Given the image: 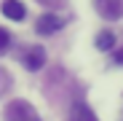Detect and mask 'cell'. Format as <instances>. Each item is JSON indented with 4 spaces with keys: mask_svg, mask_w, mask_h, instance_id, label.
I'll return each instance as SVG.
<instances>
[{
    "mask_svg": "<svg viewBox=\"0 0 123 121\" xmlns=\"http://www.w3.org/2000/svg\"><path fill=\"white\" fill-rule=\"evenodd\" d=\"M6 118L8 121H40L37 110L30 102H24V100H13V102L6 108Z\"/></svg>",
    "mask_w": 123,
    "mask_h": 121,
    "instance_id": "6da1fadb",
    "label": "cell"
},
{
    "mask_svg": "<svg viewBox=\"0 0 123 121\" xmlns=\"http://www.w3.org/2000/svg\"><path fill=\"white\" fill-rule=\"evenodd\" d=\"M62 27H64V19L56 16V14H43V16L35 22V32H37V35H54V32H59Z\"/></svg>",
    "mask_w": 123,
    "mask_h": 121,
    "instance_id": "7a4b0ae2",
    "label": "cell"
},
{
    "mask_svg": "<svg viewBox=\"0 0 123 121\" xmlns=\"http://www.w3.org/2000/svg\"><path fill=\"white\" fill-rule=\"evenodd\" d=\"M94 6H96V11H99L102 19L115 22V19L123 16V0H94Z\"/></svg>",
    "mask_w": 123,
    "mask_h": 121,
    "instance_id": "3957f363",
    "label": "cell"
},
{
    "mask_svg": "<svg viewBox=\"0 0 123 121\" xmlns=\"http://www.w3.org/2000/svg\"><path fill=\"white\" fill-rule=\"evenodd\" d=\"M67 121H99L96 113L83 102V100H78V102H72L70 113H67Z\"/></svg>",
    "mask_w": 123,
    "mask_h": 121,
    "instance_id": "277c9868",
    "label": "cell"
},
{
    "mask_svg": "<svg viewBox=\"0 0 123 121\" xmlns=\"http://www.w3.org/2000/svg\"><path fill=\"white\" fill-rule=\"evenodd\" d=\"M3 16H8L11 22H24L27 8H24V3H19V0H3Z\"/></svg>",
    "mask_w": 123,
    "mask_h": 121,
    "instance_id": "5b68a950",
    "label": "cell"
},
{
    "mask_svg": "<svg viewBox=\"0 0 123 121\" xmlns=\"http://www.w3.org/2000/svg\"><path fill=\"white\" fill-rule=\"evenodd\" d=\"M43 65H46V49L32 46V49L24 54V67H27V70H40Z\"/></svg>",
    "mask_w": 123,
    "mask_h": 121,
    "instance_id": "8992f818",
    "label": "cell"
},
{
    "mask_svg": "<svg viewBox=\"0 0 123 121\" xmlns=\"http://www.w3.org/2000/svg\"><path fill=\"white\" fill-rule=\"evenodd\" d=\"M96 49H99V51H112V49H115V35H112L110 30L99 32V35H96Z\"/></svg>",
    "mask_w": 123,
    "mask_h": 121,
    "instance_id": "52a82bcc",
    "label": "cell"
},
{
    "mask_svg": "<svg viewBox=\"0 0 123 121\" xmlns=\"http://www.w3.org/2000/svg\"><path fill=\"white\" fill-rule=\"evenodd\" d=\"M11 86H13V81H11V73H8L6 67H0V94L11 92Z\"/></svg>",
    "mask_w": 123,
    "mask_h": 121,
    "instance_id": "ba28073f",
    "label": "cell"
},
{
    "mask_svg": "<svg viewBox=\"0 0 123 121\" xmlns=\"http://www.w3.org/2000/svg\"><path fill=\"white\" fill-rule=\"evenodd\" d=\"M8 46H11V32H8L6 27H0V54H3Z\"/></svg>",
    "mask_w": 123,
    "mask_h": 121,
    "instance_id": "9c48e42d",
    "label": "cell"
},
{
    "mask_svg": "<svg viewBox=\"0 0 123 121\" xmlns=\"http://www.w3.org/2000/svg\"><path fill=\"white\" fill-rule=\"evenodd\" d=\"M115 62H118V65H123V49H120V51H115Z\"/></svg>",
    "mask_w": 123,
    "mask_h": 121,
    "instance_id": "30bf717a",
    "label": "cell"
}]
</instances>
